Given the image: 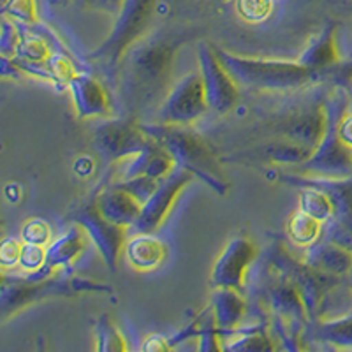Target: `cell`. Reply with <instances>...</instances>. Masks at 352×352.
Here are the masks:
<instances>
[{"label":"cell","instance_id":"1","mask_svg":"<svg viewBox=\"0 0 352 352\" xmlns=\"http://www.w3.org/2000/svg\"><path fill=\"white\" fill-rule=\"evenodd\" d=\"M187 37L169 28H153L125 52L116 72L120 99L129 118L155 113L173 87L176 53Z\"/></svg>","mask_w":352,"mask_h":352},{"label":"cell","instance_id":"2","mask_svg":"<svg viewBox=\"0 0 352 352\" xmlns=\"http://www.w3.org/2000/svg\"><path fill=\"white\" fill-rule=\"evenodd\" d=\"M217 50V48H215ZM220 62L241 88L259 94H298L319 85L322 74L300 60L250 58L217 50Z\"/></svg>","mask_w":352,"mask_h":352},{"label":"cell","instance_id":"3","mask_svg":"<svg viewBox=\"0 0 352 352\" xmlns=\"http://www.w3.org/2000/svg\"><path fill=\"white\" fill-rule=\"evenodd\" d=\"M141 127L171 155L176 166L192 173L194 178H199L220 196L228 194L229 182L226 173L222 171L219 157L215 155L208 141L192 131L190 125L141 122Z\"/></svg>","mask_w":352,"mask_h":352},{"label":"cell","instance_id":"4","mask_svg":"<svg viewBox=\"0 0 352 352\" xmlns=\"http://www.w3.org/2000/svg\"><path fill=\"white\" fill-rule=\"evenodd\" d=\"M328 127L312 155L292 169L310 178H344L352 175V148L342 141L340 122L349 109V88L331 85L326 92Z\"/></svg>","mask_w":352,"mask_h":352},{"label":"cell","instance_id":"5","mask_svg":"<svg viewBox=\"0 0 352 352\" xmlns=\"http://www.w3.org/2000/svg\"><path fill=\"white\" fill-rule=\"evenodd\" d=\"M326 92H310L307 88L300 94V99L272 111L268 120L263 122V129L270 138H280L314 152L328 127Z\"/></svg>","mask_w":352,"mask_h":352},{"label":"cell","instance_id":"6","mask_svg":"<svg viewBox=\"0 0 352 352\" xmlns=\"http://www.w3.org/2000/svg\"><path fill=\"white\" fill-rule=\"evenodd\" d=\"M159 0H125L124 8L115 18L113 30L99 48L90 55V60L116 71L125 52L150 32Z\"/></svg>","mask_w":352,"mask_h":352},{"label":"cell","instance_id":"7","mask_svg":"<svg viewBox=\"0 0 352 352\" xmlns=\"http://www.w3.org/2000/svg\"><path fill=\"white\" fill-rule=\"evenodd\" d=\"M94 148L99 159L108 166H116L136 157L153 143V138L141 127L140 120L118 118L104 122L94 132Z\"/></svg>","mask_w":352,"mask_h":352},{"label":"cell","instance_id":"8","mask_svg":"<svg viewBox=\"0 0 352 352\" xmlns=\"http://www.w3.org/2000/svg\"><path fill=\"white\" fill-rule=\"evenodd\" d=\"M208 99L201 71L188 72L176 81L168 92L162 104L155 111L153 120L159 124L192 125L208 111Z\"/></svg>","mask_w":352,"mask_h":352},{"label":"cell","instance_id":"9","mask_svg":"<svg viewBox=\"0 0 352 352\" xmlns=\"http://www.w3.org/2000/svg\"><path fill=\"white\" fill-rule=\"evenodd\" d=\"M69 219L83 228L88 240L96 245L106 266L111 272H116L118 259H120L125 248V241H127L129 229L124 226L113 224L111 220L106 219L97 208L96 201H90L85 206H81L72 215H69Z\"/></svg>","mask_w":352,"mask_h":352},{"label":"cell","instance_id":"10","mask_svg":"<svg viewBox=\"0 0 352 352\" xmlns=\"http://www.w3.org/2000/svg\"><path fill=\"white\" fill-rule=\"evenodd\" d=\"M199 71L203 74L208 108L217 115H226L234 108L240 99V85L232 80L220 62L217 50L208 43H201L197 48Z\"/></svg>","mask_w":352,"mask_h":352},{"label":"cell","instance_id":"11","mask_svg":"<svg viewBox=\"0 0 352 352\" xmlns=\"http://www.w3.org/2000/svg\"><path fill=\"white\" fill-rule=\"evenodd\" d=\"M192 173H188L180 166H175L173 171L159 182V187L155 188L152 197L143 204L136 224L132 226L134 232H152L153 234L168 219L173 204L176 203L182 190L192 182Z\"/></svg>","mask_w":352,"mask_h":352},{"label":"cell","instance_id":"12","mask_svg":"<svg viewBox=\"0 0 352 352\" xmlns=\"http://www.w3.org/2000/svg\"><path fill=\"white\" fill-rule=\"evenodd\" d=\"M257 259V247L248 238H232L217 257L212 270V284L243 291L245 276Z\"/></svg>","mask_w":352,"mask_h":352},{"label":"cell","instance_id":"13","mask_svg":"<svg viewBox=\"0 0 352 352\" xmlns=\"http://www.w3.org/2000/svg\"><path fill=\"white\" fill-rule=\"evenodd\" d=\"M303 261L319 272L349 276L352 272V245L322 231L319 240L305 248Z\"/></svg>","mask_w":352,"mask_h":352},{"label":"cell","instance_id":"14","mask_svg":"<svg viewBox=\"0 0 352 352\" xmlns=\"http://www.w3.org/2000/svg\"><path fill=\"white\" fill-rule=\"evenodd\" d=\"M72 106L80 118H97L111 115V100L104 85L90 74L76 72L67 85Z\"/></svg>","mask_w":352,"mask_h":352},{"label":"cell","instance_id":"15","mask_svg":"<svg viewBox=\"0 0 352 352\" xmlns=\"http://www.w3.org/2000/svg\"><path fill=\"white\" fill-rule=\"evenodd\" d=\"M310 155H312V150L305 148L301 144L291 143V141L280 140V138H270L268 141H264L256 148L236 153L231 160L243 162V164H275L296 168Z\"/></svg>","mask_w":352,"mask_h":352},{"label":"cell","instance_id":"16","mask_svg":"<svg viewBox=\"0 0 352 352\" xmlns=\"http://www.w3.org/2000/svg\"><path fill=\"white\" fill-rule=\"evenodd\" d=\"M280 180L294 185H316L322 188L333 201V222L352 232V175L344 178H310V176L280 175Z\"/></svg>","mask_w":352,"mask_h":352},{"label":"cell","instance_id":"17","mask_svg":"<svg viewBox=\"0 0 352 352\" xmlns=\"http://www.w3.org/2000/svg\"><path fill=\"white\" fill-rule=\"evenodd\" d=\"M94 201L106 219L111 220L113 224L124 226L129 231H131L132 226L136 224L141 208H143V204L136 197H132L127 190L118 187L115 182L106 184L100 188Z\"/></svg>","mask_w":352,"mask_h":352},{"label":"cell","instance_id":"18","mask_svg":"<svg viewBox=\"0 0 352 352\" xmlns=\"http://www.w3.org/2000/svg\"><path fill=\"white\" fill-rule=\"evenodd\" d=\"M213 319L219 328L220 335L231 333L243 324V317L247 314V301L236 289L215 287L212 301H210Z\"/></svg>","mask_w":352,"mask_h":352},{"label":"cell","instance_id":"19","mask_svg":"<svg viewBox=\"0 0 352 352\" xmlns=\"http://www.w3.org/2000/svg\"><path fill=\"white\" fill-rule=\"evenodd\" d=\"M87 238L83 228L72 222L71 229H67L56 240H52V243L46 247V264L53 272L69 268L87 247Z\"/></svg>","mask_w":352,"mask_h":352},{"label":"cell","instance_id":"20","mask_svg":"<svg viewBox=\"0 0 352 352\" xmlns=\"http://www.w3.org/2000/svg\"><path fill=\"white\" fill-rule=\"evenodd\" d=\"M125 257L134 270H155L166 257V245L152 236V232H136L125 241Z\"/></svg>","mask_w":352,"mask_h":352},{"label":"cell","instance_id":"21","mask_svg":"<svg viewBox=\"0 0 352 352\" xmlns=\"http://www.w3.org/2000/svg\"><path fill=\"white\" fill-rule=\"evenodd\" d=\"M301 64L319 71L322 76H328L329 69L335 67L338 62H342L340 50L336 44L335 27H328L324 32L320 34L314 43H310L303 55L298 58Z\"/></svg>","mask_w":352,"mask_h":352},{"label":"cell","instance_id":"22","mask_svg":"<svg viewBox=\"0 0 352 352\" xmlns=\"http://www.w3.org/2000/svg\"><path fill=\"white\" fill-rule=\"evenodd\" d=\"M312 336L335 349L352 351V312L336 319L312 322Z\"/></svg>","mask_w":352,"mask_h":352},{"label":"cell","instance_id":"23","mask_svg":"<svg viewBox=\"0 0 352 352\" xmlns=\"http://www.w3.org/2000/svg\"><path fill=\"white\" fill-rule=\"evenodd\" d=\"M324 231V222L317 220L316 217L301 212L300 208L292 213L287 222V234L292 241L300 247L307 248L314 241L319 240Z\"/></svg>","mask_w":352,"mask_h":352},{"label":"cell","instance_id":"24","mask_svg":"<svg viewBox=\"0 0 352 352\" xmlns=\"http://www.w3.org/2000/svg\"><path fill=\"white\" fill-rule=\"evenodd\" d=\"M303 190L300 192V199H298V208L301 212L308 213V215L316 217L320 222H328L335 215V206L333 201L322 188L316 187V185H300Z\"/></svg>","mask_w":352,"mask_h":352},{"label":"cell","instance_id":"25","mask_svg":"<svg viewBox=\"0 0 352 352\" xmlns=\"http://www.w3.org/2000/svg\"><path fill=\"white\" fill-rule=\"evenodd\" d=\"M4 16L20 27H34L41 23L36 0H4Z\"/></svg>","mask_w":352,"mask_h":352},{"label":"cell","instance_id":"26","mask_svg":"<svg viewBox=\"0 0 352 352\" xmlns=\"http://www.w3.org/2000/svg\"><path fill=\"white\" fill-rule=\"evenodd\" d=\"M97 349L106 352L127 349L124 335L116 329V326L113 324L108 316H102L97 322Z\"/></svg>","mask_w":352,"mask_h":352},{"label":"cell","instance_id":"27","mask_svg":"<svg viewBox=\"0 0 352 352\" xmlns=\"http://www.w3.org/2000/svg\"><path fill=\"white\" fill-rule=\"evenodd\" d=\"M275 0H236V11L248 23H261L272 14Z\"/></svg>","mask_w":352,"mask_h":352},{"label":"cell","instance_id":"28","mask_svg":"<svg viewBox=\"0 0 352 352\" xmlns=\"http://www.w3.org/2000/svg\"><path fill=\"white\" fill-rule=\"evenodd\" d=\"M159 182L160 180L150 178V176H134V178H129V180H116L115 184L124 188V190H127L132 197H136L141 204H144L155 192V188L159 187Z\"/></svg>","mask_w":352,"mask_h":352},{"label":"cell","instance_id":"29","mask_svg":"<svg viewBox=\"0 0 352 352\" xmlns=\"http://www.w3.org/2000/svg\"><path fill=\"white\" fill-rule=\"evenodd\" d=\"M21 241L28 245L48 247L52 243V228L46 220L37 219V217L27 220L21 228Z\"/></svg>","mask_w":352,"mask_h":352},{"label":"cell","instance_id":"30","mask_svg":"<svg viewBox=\"0 0 352 352\" xmlns=\"http://www.w3.org/2000/svg\"><path fill=\"white\" fill-rule=\"evenodd\" d=\"M78 9L87 12H97L106 16L116 18L124 8L125 0H71Z\"/></svg>","mask_w":352,"mask_h":352},{"label":"cell","instance_id":"31","mask_svg":"<svg viewBox=\"0 0 352 352\" xmlns=\"http://www.w3.org/2000/svg\"><path fill=\"white\" fill-rule=\"evenodd\" d=\"M46 264V247H39V245H28L23 243V250H21L20 263L18 266L23 273L37 272Z\"/></svg>","mask_w":352,"mask_h":352},{"label":"cell","instance_id":"32","mask_svg":"<svg viewBox=\"0 0 352 352\" xmlns=\"http://www.w3.org/2000/svg\"><path fill=\"white\" fill-rule=\"evenodd\" d=\"M21 250H23V241L14 240V238H8V240H4V243H2V247H0V263H2V266H4V268L18 266Z\"/></svg>","mask_w":352,"mask_h":352},{"label":"cell","instance_id":"33","mask_svg":"<svg viewBox=\"0 0 352 352\" xmlns=\"http://www.w3.org/2000/svg\"><path fill=\"white\" fill-rule=\"evenodd\" d=\"M144 351H168L171 349V344H169L168 338L160 335H152L146 338V342L143 344Z\"/></svg>","mask_w":352,"mask_h":352},{"label":"cell","instance_id":"34","mask_svg":"<svg viewBox=\"0 0 352 352\" xmlns=\"http://www.w3.org/2000/svg\"><path fill=\"white\" fill-rule=\"evenodd\" d=\"M338 132H340V138L349 148H352V113L347 111V115L344 116V120L340 122V127H338Z\"/></svg>","mask_w":352,"mask_h":352},{"label":"cell","instance_id":"35","mask_svg":"<svg viewBox=\"0 0 352 352\" xmlns=\"http://www.w3.org/2000/svg\"><path fill=\"white\" fill-rule=\"evenodd\" d=\"M347 111L352 113V83H351V87H349V109Z\"/></svg>","mask_w":352,"mask_h":352},{"label":"cell","instance_id":"36","mask_svg":"<svg viewBox=\"0 0 352 352\" xmlns=\"http://www.w3.org/2000/svg\"><path fill=\"white\" fill-rule=\"evenodd\" d=\"M345 60L352 62V43H351V46H349V52H347V56H345Z\"/></svg>","mask_w":352,"mask_h":352},{"label":"cell","instance_id":"37","mask_svg":"<svg viewBox=\"0 0 352 352\" xmlns=\"http://www.w3.org/2000/svg\"><path fill=\"white\" fill-rule=\"evenodd\" d=\"M349 280H351V284H352V272H351V275H349Z\"/></svg>","mask_w":352,"mask_h":352},{"label":"cell","instance_id":"38","mask_svg":"<svg viewBox=\"0 0 352 352\" xmlns=\"http://www.w3.org/2000/svg\"><path fill=\"white\" fill-rule=\"evenodd\" d=\"M53 2H58V0H53Z\"/></svg>","mask_w":352,"mask_h":352}]
</instances>
